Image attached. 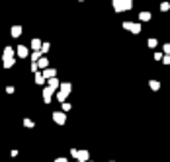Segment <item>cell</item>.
<instances>
[{"label":"cell","mask_w":170,"mask_h":162,"mask_svg":"<svg viewBox=\"0 0 170 162\" xmlns=\"http://www.w3.org/2000/svg\"><path fill=\"white\" fill-rule=\"evenodd\" d=\"M66 96H69V92H65V90L59 88V92H57V100L63 104V102H66Z\"/></svg>","instance_id":"obj_6"},{"label":"cell","mask_w":170,"mask_h":162,"mask_svg":"<svg viewBox=\"0 0 170 162\" xmlns=\"http://www.w3.org/2000/svg\"><path fill=\"white\" fill-rule=\"evenodd\" d=\"M61 90H65V92H69V94H71V92H72V86L65 82V84H61Z\"/></svg>","instance_id":"obj_13"},{"label":"cell","mask_w":170,"mask_h":162,"mask_svg":"<svg viewBox=\"0 0 170 162\" xmlns=\"http://www.w3.org/2000/svg\"><path fill=\"white\" fill-rule=\"evenodd\" d=\"M14 63H16V61H14V57H8V59H4V66H6V69L14 66Z\"/></svg>","instance_id":"obj_10"},{"label":"cell","mask_w":170,"mask_h":162,"mask_svg":"<svg viewBox=\"0 0 170 162\" xmlns=\"http://www.w3.org/2000/svg\"><path fill=\"white\" fill-rule=\"evenodd\" d=\"M53 94H55V88H51V86H45V88H43V102L49 104V102H51V98H53Z\"/></svg>","instance_id":"obj_4"},{"label":"cell","mask_w":170,"mask_h":162,"mask_svg":"<svg viewBox=\"0 0 170 162\" xmlns=\"http://www.w3.org/2000/svg\"><path fill=\"white\" fill-rule=\"evenodd\" d=\"M88 162H90V160H88Z\"/></svg>","instance_id":"obj_24"},{"label":"cell","mask_w":170,"mask_h":162,"mask_svg":"<svg viewBox=\"0 0 170 162\" xmlns=\"http://www.w3.org/2000/svg\"><path fill=\"white\" fill-rule=\"evenodd\" d=\"M149 86H151L152 92H158V90H161V82H158V80H151V82H149Z\"/></svg>","instance_id":"obj_7"},{"label":"cell","mask_w":170,"mask_h":162,"mask_svg":"<svg viewBox=\"0 0 170 162\" xmlns=\"http://www.w3.org/2000/svg\"><path fill=\"white\" fill-rule=\"evenodd\" d=\"M113 8L117 12H123V10L131 8V0H113Z\"/></svg>","instance_id":"obj_1"},{"label":"cell","mask_w":170,"mask_h":162,"mask_svg":"<svg viewBox=\"0 0 170 162\" xmlns=\"http://www.w3.org/2000/svg\"><path fill=\"white\" fill-rule=\"evenodd\" d=\"M37 63H39V66H41V69H47V65H49V63H47V59H39Z\"/></svg>","instance_id":"obj_15"},{"label":"cell","mask_w":170,"mask_h":162,"mask_svg":"<svg viewBox=\"0 0 170 162\" xmlns=\"http://www.w3.org/2000/svg\"><path fill=\"white\" fill-rule=\"evenodd\" d=\"M53 121L57 125H65L66 123V111H53Z\"/></svg>","instance_id":"obj_2"},{"label":"cell","mask_w":170,"mask_h":162,"mask_svg":"<svg viewBox=\"0 0 170 162\" xmlns=\"http://www.w3.org/2000/svg\"><path fill=\"white\" fill-rule=\"evenodd\" d=\"M55 74H57V70H53V69H45V72H43V76H45V78H53Z\"/></svg>","instance_id":"obj_9"},{"label":"cell","mask_w":170,"mask_h":162,"mask_svg":"<svg viewBox=\"0 0 170 162\" xmlns=\"http://www.w3.org/2000/svg\"><path fill=\"white\" fill-rule=\"evenodd\" d=\"M162 61H164V65H170V55H166V57H164Z\"/></svg>","instance_id":"obj_21"},{"label":"cell","mask_w":170,"mask_h":162,"mask_svg":"<svg viewBox=\"0 0 170 162\" xmlns=\"http://www.w3.org/2000/svg\"><path fill=\"white\" fill-rule=\"evenodd\" d=\"M49 86H51V88H61V82H59V80H57V76H53V78H49Z\"/></svg>","instance_id":"obj_8"},{"label":"cell","mask_w":170,"mask_h":162,"mask_svg":"<svg viewBox=\"0 0 170 162\" xmlns=\"http://www.w3.org/2000/svg\"><path fill=\"white\" fill-rule=\"evenodd\" d=\"M18 55H20V57H26V55H28V49H26L24 45H20V47H18Z\"/></svg>","instance_id":"obj_11"},{"label":"cell","mask_w":170,"mask_h":162,"mask_svg":"<svg viewBox=\"0 0 170 162\" xmlns=\"http://www.w3.org/2000/svg\"><path fill=\"white\" fill-rule=\"evenodd\" d=\"M164 51H166V53H170V45H164Z\"/></svg>","instance_id":"obj_23"},{"label":"cell","mask_w":170,"mask_h":162,"mask_svg":"<svg viewBox=\"0 0 170 162\" xmlns=\"http://www.w3.org/2000/svg\"><path fill=\"white\" fill-rule=\"evenodd\" d=\"M147 43H149V47H155V45H156V41H155V39H149Z\"/></svg>","instance_id":"obj_20"},{"label":"cell","mask_w":170,"mask_h":162,"mask_svg":"<svg viewBox=\"0 0 170 162\" xmlns=\"http://www.w3.org/2000/svg\"><path fill=\"white\" fill-rule=\"evenodd\" d=\"M24 125H26V127H29V129H33V127H35V123H33L31 119H24Z\"/></svg>","instance_id":"obj_14"},{"label":"cell","mask_w":170,"mask_h":162,"mask_svg":"<svg viewBox=\"0 0 170 162\" xmlns=\"http://www.w3.org/2000/svg\"><path fill=\"white\" fill-rule=\"evenodd\" d=\"M20 31H22L20 28H14V29H12V35H14V37H18V35H20Z\"/></svg>","instance_id":"obj_19"},{"label":"cell","mask_w":170,"mask_h":162,"mask_svg":"<svg viewBox=\"0 0 170 162\" xmlns=\"http://www.w3.org/2000/svg\"><path fill=\"white\" fill-rule=\"evenodd\" d=\"M71 104H69V102H63V111H71Z\"/></svg>","instance_id":"obj_16"},{"label":"cell","mask_w":170,"mask_h":162,"mask_svg":"<svg viewBox=\"0 0 170 162\" xmlns=\"http://www.w3.org/2000/svg\"><path fill=\"white\" fill-rule=\"evenodd\" d=\"M12 53H14V51H12V49H10V47H8V49H6V51H4V59H8V57H12Z\"/></svg>","instance_id":"obj_17"},{"label":"cell","mask_w":170,"mask_h":162,"mask_svg":"<svg viewBox=\"0 0 170 162\" xmlns=\"http://www.w3.org/2000/svg\"><path fill=\"white\" fill-rule=\"evenodd\" d=\"M71 154L76 158V160H88V158H90V154L86 153V150H76V148H72Z\"/></svg>","instance_id":"obj_3"},{"label":"cell","mask_w":170,"mask_h":162,"mask_svg":"<svg viewBox=\"0 0 170 162\" xmlns=\"http://www.w3.org/2000/svg\"><path fill=\"white\" fill-rule=\"evenodd\" d=\"M35 82H37V84H45V76H43V74H35Z\"/></svg>","instance_id":"obj_12"},{"label":"cell","mask_w":170,"mask_h":162,"mask_svg":"<svg viewBox=\"0 0 170 162\" xmlns=\"http://www.w3.org/2000/svg\"><path fill=\"white\" fill-rule=\"evenodd\" d=\"M123 26H125V28H127L129 31H133V33H139V31H141V26H139V23H131V22H125Z\"/></svg>","instance_id":"obj_5"},{"label":"cell","mask_w":170,"mask_h":162,"mask_svg":"<svg viewBox=\"0 0 170 162\" xmlns=\"http://www.w3.org/2000/svg\"><path fill=\"white\" fill-rule=\"evenodd\" d=\"M39 45H41V43H39L37 39H33V41H31V47H33V49H39Z\"/></svg>","instance_id":"obj_18"},{"label":"cell","mask_w":170,"mask_h":162,"mask_svg":"<svg viewBox=\"0 0 170 162\" xmlns=\"http://www.w3.org/2000/svg\"><path fill=\"white\" fill-rule=\"evenodd\" d=\"M55 162H69L66 158H55Z\"/></svg>","instance_id":"obj_22"}]
</instances>
